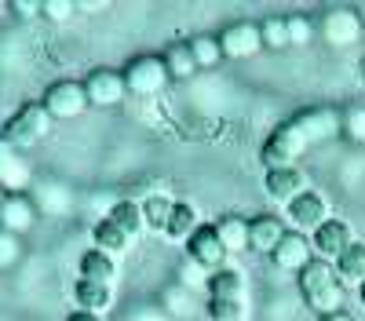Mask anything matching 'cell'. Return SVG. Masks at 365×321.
I'll use <instances>...</instances> for the list:
<instances>
[{
	"instance_id": "cell-1",
	"label": "cell",
	"mask_w": 365,
	"mask_h": 321,
	"mask_svg": "<svg viewBox=\"0 0 365 321\" xmlns=\"http://www.w3.org/2000/svg\"><path fill=\"white\" fill-rule=\"evenodd\" d=\"M344 132V113L332 110V106H311V110H299L296 117H289L285 125H278L263 150L259 161L263 168H296V161L311 150L318 142H329Z\"/></svg>"
},
{
	"instance_id": "cell-2",
	"label": "cell",
	"mask_w": 365,
	"mask_h": 321,
	"mask_svg": "<svg viewBox=\"0 0 365 321\" xmlns=\"http://www.w3.org/2000/svg\"><path fill=\"white\" fill-rule=\"evenodd\" d=\"M296 288H299L303 303H307V307H311L318 317L344 310V300H347V285L340 281V274H336V267H332V263H322V259H314L311 267H303V270L296 274Z\"/></svg>"
},
{
	"instance_id": "cell-3",
	"label": "cell",
	"mask_w": 365,
	"mask_h": 321,
	"mask_svg": "<svg viewBox=\"0 0 365 321\" xmlns=\"http://www.w3.org/2000/svg\"><path fill=\"white\" fill-rule=\"evenodd\" d=\"M51 117H48V110L41 106V102H26V106H19L8 121H4V132H0V139L4 142H11L15 150H34V146L51 132Z\"/></svg>"
},
{
	"instance_id": "cell-4",
	"label": "cell",
	"mask_w": 365,
	"mask_h": 321,
	"mask_svg": "<svg viewBox=\"0 0 365 321\" xmlns=\"http://www.w3.org/2000/svg\"><path fill=\"white\" fill-rule=\"evenodd\" d=\"M168 66H165V58L161 55H139L132 58V63L125 66V88H128V95L135 99H154L161 95L165 88H168Z\"/></svg>"
},
{
	"instance_id": "cell-5",
	"label": "cell",
	"mask_w": 365,
	"mask_h": 321,
	"mask_svg": "<svg viewBox=\"0 0 365 321\" xmlns=\"http://www.w3.org/2000/svg\"><path fill=\"white\" fill-rule=\"evenodd\" d=\"M41 106L48 110L51 121H77L91 102L84 92V80H55V84H48Z\"/></svg>"
},
{
	"instance_id": "cell-6",
	"label": "cell",
	"mask_w": 365,
	"mask_h": 321,
	"mask_svg": "<svg viewBox=\"0 0 365 321\" xmlns=\"http://www.w3.org/2000/svg\"><path fill=\"white\" fill-rule=\"evenodd\" d=\"M329 219H332L329 201H325V194H318V190H303L292 204H285V223H289V230L307 233V238H311L322 223H329Z\"/></svg>"
},
{
	"instance_id": "cell-7",
	"label": "cell",
	"mask_w": 365,
	"mask_h": 321,
	"mask_svg": "<svg viewBox=\"0 0 365 321\" xmlns=\"http://www.w3.org/2000/svg\"><path fill=\"white\" fill-rule=\"evenodd\" d=\"M227 248H223V241H220V233H216V223H205L194 238L187 241V259L190 263H197V267L205 270V274H216V270H223L227 267Z\"/></svg>"
},
{
	"instance_id": "cell-8",
	"label": "cell",
	"mask_w": 365,
	"mask_h": 321,
	"mask_svg": "<svg viewBox=\"0 0 365 321\" xmlns=\"http://www.w3.org/2000/svg\"><path fill=\"white\" fill-rule=\"evenodd\" d=\"M354 241H358V238H354L351 223H344V219H336V216H332L329 223H322V226L311 233V248H314V256H318L322 263H336Z\"/></svg>"
},
{
	"instance_id": "cell-9",
	"label": "cell",
	"mask_w": 365,
	"mask_h": 321,
	"mask_svg": "<svg viewBox=\"0 0 365 321\" xmlns=\"http://www.w3.org/2000/svg\"><path fill=\"white\" fill-rule=\"evenodd\" d=\"M34 183H37V175L29 168L26 154L0 139V190L4 194H29Z\"/></svg>"
},
{
	"instance_id": "cell-10",
	"label": "cell",
	"mask_w": 365,
	"mask_h": 321,
	"mask_svg": "<svg viewBox=\"0 0 365 321\" xmlns=\"http://www.w3.org/2000/svg\"><path fill=\"white\" fill-rule=\"evenodd\" d=\"M84 92H88V102L91 106H120L125 102V95H128V88H125V73H117V70H106V66H99V70H91L88 77H84Z\"/></svg>"
},
{
	"instance_id": "cell-11",
	"label": "cell",
	"mask_w": 365,
	"mask_h": 321,
	"mask_svg": "<svg viewBox=\"0 0 365 321\" xmlns=\"http://www.w3.org/2000/svg\"><path fill=\"white\" fill-rule=\"evenodd\" d=\"M220 44H223V58H252L263 51V33H259V22H234L220 33Z\"/></svg>"
},
{
	"instance_id": "cell-12",
	"label": "cell",
	"mask_w": 365,
	"mask_h": 321,
	"mask_svg": "<svg viewBox=\"0 0 365 321\" xmlns=\"http://www.w3.org/2000/svg\"><path fill=\"white\" fill-rule=\"evenodd\" d=\"M303 190H311L307 186V175L296 168H267L263 172V194L274 201V204H292Z\"/></svg>"
},
{
	"instance_id": "cell-13",
	"label": "cell",
	"mask_w": 365,
	"mask_h": 321,
	"mask_svg": "<svg viewBox=\"0 0 365 321\" xmlns=\"http://www.w3.org/2000/svg\"><path fill=\"white\" fill-rule=\"evenodd\" d=\"M37 216L41 212H37V204L29 194H4V201H0V230L15 233V238L34 230Z\"/></svg>"
},
{
	"instance_id": "cell-14",
	"label": "cell",
	"mask_w": 365,
	"mask_h": 321,
	"mask_svg": "<svg viewBox=\"0 0 365 321\" xmlns=\"http://www.w3.org/2000/svg\"><path fill=\"white\" fill-rule=\"evenodd\" d=\"M285 233H289L285 216H278V212L252 216L249 219V248L252 252H263V256H274V248L285 241Z\"/></svg>"
},
{
	"instance_id": "cell-15",
	"label": "cell",
	"mask_w": 365,
	"mask_h": 321,
	"mask_svg": "<svg viewBox=\"0 0 365 321\" xmlns=\"http://www.w3.org/2000/svg\"><path fill=\"white\" fill-rule=\"evenodd\" d=\"M322 37H325L332 48H351V44H358V37H361V19H358V11H351V8H332V11H325V15H322Z\"/></svg>"
},
{
	"instance_id": "cell-16",
	"label": "cell",
	"mask_w": 365,
	"mask_h": 321,
	"mask_svg": "<svg viewBox=\"0 0 365 321\" xmlns=\"http://www.w3.org/2000/svg\"><path fill=\"white\" fill-rule=\"evenodd\" d=\"M29 197H34L37 212H44V216H66L73 209V190L66 183L51 179V175H44V179L29 186Z\"/></svg>"
},
{
	"instance_id": "cell-17",
	"label": "cell",
	"mask_w": 365,
	"mask_h": 321,
	"mask_svg": "<svg viewBox=\"0 0 365 321\" xmlns=\"http://www.w3.org/2000/svg\"><path fill=\"white\" fill-rule=\"evenodd\" d=\"M274 267L278 270H289V274H299L303 267H311L314 263V248H311V238L307 233H296V230H289L285 233V241L274 248Z\"/></svg>"
},
{
	"instance_id": "cell-18",
	"label": "cell",
	"mask_w": 365,
	"mask_h": 321,
	"mask_svg": "<svg viewBox=\"0 0 365 321\" xmlns=\"http://www.w3.org/2000/svg\"><path fill=\"white\" fill-rule=\"evenodd\" d=\"M77 278L113 288L117 278H120V267H117L113 256H106V252H99V248H88V252L81 256V263H77Z\"/></svg>"
},
{
	"instance_id": "cell-19",
	"label": "cell",
	"mask_w": 365,
	"mask_h": 321,
	"mask_svg": "<svg viewBox=\"0 0 365 321\" xmlns=\"http://www.w3.org/2000/svg\"><path fill=\"white\" fill-rule=\"evenodd\" d=\"M201 212H197V204L194 201H175V209H172V219H168V230H165V238L175 241V245H187L194 233L201 230Z\"/></svg>"
},
{
	"instance_id": "cell-20",
	"label": "cell",
	"mask_w": 365,
	"mask_h": 321,
	"mask_svg": "<svg viewBox=\"0 0 365 321\" xmlns=\"http://www.w3.org/2000/svg\"><path fill=\"white\" fill-rule=\"evenodd\" d=\"M205 292H208V300H249V281L237 267H223L208 278Z\"/></svg>"
},
{
	"instance_id": "cell-21",
	"label": "cell",
	"mask_w": 365,
	"mask_h": 321,
	"mask_svg": "<svg viewBox=\"0 0 365 321\" xmlns=\"http://www.w3.org/2000/svg\"><path fill=\"white\" fill-rule=\"evenodd\" d=\"M73 303H77V310H88V314H99V317H103V314L113 307V288L77 278V285H73Z\"/></svg>"
},
{
	"instance_id": "cell-22",
	"label": "cell",
	"mask_w": 365,
	"mask_h": 321,
	"mask_svg": "<svg viewBox=\"0 0 365 321\" xmlns=\"http://www.w3.org/2000/svg\"><path fill=\"white\" fill-rule=\"evenodd\" d=\"M132 245H135V241H132L117 223H110L106 216H103L96 226H91V248H99V252H106V256H113V259H117V256H125Z\"/></svg>"
},
{
	"instance_id": "cell-23",
	"label": "cell",
	"mask_w": 365,
	"mask_h": 321,
	"mask_svg": "<svg viewBox=\"0 0 365 321\" xmlns=\"http://www.w3.org/2000/svg\"><path fill=\"white\" fill-rule=\"evenodd\" d=\"M139 209H143V223L146 230H154V233H165L168 230V219H172V209H175V201L161 190H150L143 201H139Z\"/></svg>"
},
{
	"instance_id": "cell-24",
	"label": "cell",
	"mask_w": 365,
	"mask_h": 321,
	"mask_svg": "<svg viewBox=\"0 0 365 321\" xmlns=\"http://www.w3.org/2000/svg\"><path fill=\"white\" fill-rule=\"evenodd\" d=\"M216 233H220V241L230 256H241V252H249V219L245 216H223L216 223Z\"/></svg>"
},
{
	"instance_id": "cell-25",
	"label": "cell",
	"mask_w": 365,
	"mask_h": 321,
	"mask_svg": "<svg viewBox=\"0 0 365 321\" xmlns=\"http://www.w3.org/2000/svg\"><path fill=\"white\" fill-rule=\"evenodd\" d=\"M106 219H110V223H117V226H120V230H125L128 238H132V241H135L139 233L146 230L139 201H128V197H125V201H113L110 209H106Z\"/></svg>"
},
{
	"instance_id": "cell-26",
	"label": "cell",
	"mask_w": 365,
	"mask_h": 321,
	"mask_svg": "<svg viewBox=\"0 0 365 321\" xmlns=\"http://www.w3.org/2000/svg\"><path fill=\"white\" fill-rule=\"evenodd\" d=\"M332 267H336V274H340L344 285H354V288H358V285L365 281V241L358 238L336 263H332Z\"/></svg>"
},
{
	"instance_id": "cell-27",
	"label": "cell",
	"mask_w": 365,
	"mask_h": 321,
	"mask_svg": "<svg viewBox=\"0 0 365 321\" xmlns=\"http://www.w3.org/2000/svg\"><path fill=\"white\" fill-rule=\"evenodd\" d=\"M161 58H165V66H168V77H172V80H187V77H194V73H197L194 51H190V44H187V41L168 44V51H165Z\"/></svg>"
},
{
	"instance_id": "cell-28",
	"label": "cell",
	"mask_w": 365,
	"mask_h": 321,
	"mask_svg": "<svg viewBox=\"0 0 365 321\" xmlns=\"http://www.w3.org/2000/svg\"><path fill=\"white\" fill-rule=\"evenodd\" d=\"M187 44H190V51H194L197 70H212V66H220V63H223V44H220V37L201 33V37H190Z\"/></svg>"
},
{
	"instance_id": "cell-29",
	"label": "cell",
	"mask_w": 365,
	"mask_h": 321,
	"mask_svg": "<svg viewBox=\"0 0 365 321\" xmlns=\"http://www.w3.org/2000/svg\"><path fill=\"white\" fill-rule=\"evenodd\" d=\"M212 321H245L249 317V300H208L205 303Z\"/></svg>"
},
{
	"instance_id": "cell-30",
	"label": "cell",
	"mask_w": 365,
	"mask_h": 321,
	"mask_svg": "<svg viewBox=\"0 0 365 321\" xmlns=\"http://www.w3.org/2000/svg\"><path fill=\"white\" fill-rule=\"evenodd\" d=\"M259 33H263V48H270V51L292 48V44H289V29H285V19H278V15L263 19V22H259Z\"/></svg>"
},
{
	"instance_id": "cell-31",
	"label": "cell",
	"mask_w": 365,
	"mask_h": 321,
	"mask_svg": "<svg viewBox=\"0 0 365 321\" xmlns=\"http://www.w3.org/2000/svg\"><path fill=\"white\" fill-rule=\"evenodd\" d=\"M161 303H165V310H168L172 317H187V314H194V300H190V288H182V285H172V288H165Z\"/></svg>"
},
{
	"instance_id": "cell-32",
	"label": "cell",
	"mask_w": 365,
	"mask_h": 321,
	"mask_svg": "<svg viewBox=\"0 0 365 321\" xmlns=\"http://www.w3.org/2000/svg\"><path fill=\"white\" fill-rule=\"evenodd\" d=\"M285 29H289V44H311L314 41V22L307 15H285Z\"/></svg>"
},
{
	"instance_id": "cell-33",
	"label": "cell",
	"mask_w": 365,
	"mask_h": 321,
	"mask_svg": "<svg viewBox=\"0 0 365 321\" xmlns=\"http://www.w3.org/2000/svg\"><path fill=\"white\" fill-rule=\"evenodd\" d=\"M19 259H22V238H15V233H8V230H0V270L19 267Z\"/></svg>"
},
{
	"instance_id": "cell-34",
	"label": "cell",
	"mask_w": 365,
	"mask_h": 321,
	"mask_svg": "<svg viewBox=\"0 0 365 321\" xmlns=\"http://www.w3.org/2000/svg\"><path fill=\"white\" fill-rule=\"evenodd\" d=\"M344 135H351L358 146H365V106H351L344 113Z\"/></svg>"
},
{
	"instance_id": "cell-35",
	"label": "cell",
	"mask_w": 365,
	"mask_h": 321,
	"mask_svg": "<svg viewBox=\"0 0 365 321\" xmlns=\"http://www.w3.org/2000/svg\"><path fill=\"white\" fill-rule=\"evenodd\" d=\"M41 15L51 19V22H66L77 15V4H70V0H44L41 4Z\"/></svg>"
},
{
	"instance_id": "cell-36",
	"label": "cell",
	"mask_w": 365,
	"mask_h": 321,
	"mask_svg": "<svg viewBox=\"0 0 365 321\" xmlns=\"http://www.w3.org/2000/svg\"><path fill=\"white\" fill-rule=\"evenodd\" d=\"M208 278H212V274H205V270L197 267V263H190V259H187V267L179 270V285H182V288H197V285L205 288V285H208Z\"/></svg>"
},
{
	"instance_id": "cell-37",
	"label": "cell",
	"mask_w": 365,
	"mask_h": 321,
	"mask_svg": "<svg viewBox=\"0 0 365 321\" xmlns=\"http://www.w3.org/2000/svg\"><path fill=\"white\" fill-rule=\"evenodd\" d=\"M11 15H19V19H37V15H41V4H34V0H11Z\"/></svg>"
},
{
	"instance_id": "cell-38",
	"label": "cell",
	"mask_w": 365,
	"mask_h": 321,
	"mask_svg": "<svg viewBox=\"0 0 365 321\" xmlns=\"http://www.w3.org/2000/svg\"><path fill=\"white\" fill-rule=\"evenodd\" d=\"M66 321H103V317H99V314H88V310H73Z\"/></svg>"
},
{
	"instance_id": "cell-39",
	"label": "cell",
	"mask_w": 365,
	"mask_h": 321,
	"mask_svg": "<svg viewBox=\"0 0 365 321\" xmlns=\"http://www.w3.org/2000/svg\"><path fill=\"white\" fill-rule=\"evenodd\" d=\"M77 11H106L103 0H88V4H77Z\"/></svg>"
},
{
	"instance_id": "cell-40",
	"label": "cell",
	"mask_w": 365,
	"mask_h": 321,
	"mask_svg": "<svg viewBox=\"0 0 365 321\" xmlns=\"http://www.w3.org/2000/svg\"><path fill=\"white\" fill-rule=\"evenodd\" d=\"M318 321H354L347 310H336V314H325V317H318Z\"/></svg>"
},
{
	"instance_id": "cell-41",
	"label": "cell",
	"mask_w": 365,
	"mask_h": 321,
	"mask_svg": "<svg viewBox=\"0 0 365 321\" xmlns=\"http://www.w3.org/2000/svg\"><path fill=\"white\" fill-rule=\"evenodd\" d=\"M358 303H361V307H365V281H361V285H358Z\"/></svg>"
},
{
	"instance_id": "cell-42",
	"label": "cell",
	"mask_w": 365,
	"mask_h": 321,
	"mask_svg": "<svg viewBox=\"0 0 365 321\" xmlns=\"http://www.w3.org/2000/svg\"><path fill=\"white\" fill-rule=\"evenodd\" d=\"M361 77H365V63H361Z\"/></svg>"
},
{
	"instance_id": "cell-43",
	"label": "cell",
	"mask_w": 365,
	"mask_h": 321,
	"mask_svg": "<svg viewBox=\"0 0 365 321\" xmlns=\"http://www.w3.org/2000/svg\"><path fill=\"white\" fill-rule=\"evenodd\" d=\"M0 201H4V197H0Z\"/></svg>"
}]
</instances>
